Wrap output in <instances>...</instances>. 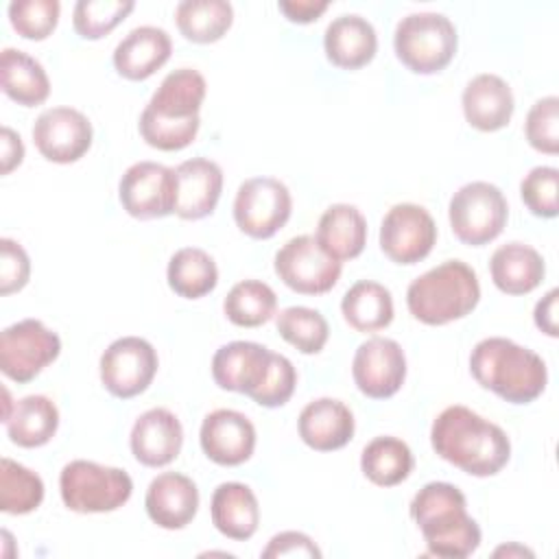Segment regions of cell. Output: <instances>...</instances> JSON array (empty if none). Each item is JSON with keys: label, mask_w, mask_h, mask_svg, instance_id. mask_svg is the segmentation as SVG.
<instances>
[{"label": "cell", "mask_w": 559, "mask_h": 559, "mask_svg": "<svg viewBox=\"0 0 559 559\" xmlns=\"http://www.w3.org/2000/svg\"><path fill=\"white\" fill-rule=\"evenodd\" d=\"M135 4L131 0H79L72 13V26L83 39L109 35Z\"/></svg>", "instance_id": "74e56055"}, {"label": "cell", "mask_w": 559, "mask_h": 559, "mask_svg": "<svg viewBox=\"0 0 559 559\" xmlns=\"http://www.w3.org/2000/svg\"><path fill=\"white\" fill-rule=\"evenodd\" d=\"M59 11L61 4L57 0H13L9 4V22L20 37L41 41L57 28Z\"/></svg>", "instance_id": "f35d334b"}, {"label": "cell", "mask_w": 559, "mask_h": 559, "mask_svg": "<svg viewBox=\"0 0 559 559\" xmlns=\"http://www.w3.org/2000/svg\"><path fill=\"white\" fill-rule=\"evenodd\" d=\"M92 122L72 107H50L33 124V142L41 157L55 164H72L92 146Z\"/></svg>", "instance_id": "2e32d148"}, {"label": "cell", "mask_w": 559, "mask_h": 559, "mask_svg": "<svg viewBox=\"0 0 559 559\" xmlns=\"http://www.w3.org/2000/svg\"><path fill=\"white\" fill-rule=\"evenodd\" d=\"M7 435L20 448L46 445L59 428V411L46 395H26L13 404Z\"/></svg>", "instance_id": "f546056e"}, {"label": "cell", "mask_w": 559, "mask_h": 559, "mask_svg": "<svg viewBox=\"0 0 559 559\" xmlns=\"http://www.w3.org/2000/svg\"><path fill=\"white\" fill-rule=\"evenodd\" d=\"M273 352L253 341H231L216 349L212 358V378L214 382L234 393L253 395L262 384Z\"/></svg>", "instance_id": "ac0fdd59"}, {"label": "cell", "mask_w": 559, "mask_h": 559, "mask_svg": "<svg viewBox=\"0 0 559 559\" xmlns=\"http://www.w3.org/2000/svg\"><path fill=\"white\" fill-rule=\"evenodd\" d=\"M432 450L469 476H493L511 459V441L507 432L474 413L454 404L443 408L430 428Z\"/></svg>", "instance_id": "6da1fadb"}, {"label": "cell", "mask_w": 559, "mask_h": 559, "mask_svg": "<svg viewBox=\"0 0 559 559\" xmlns=\"http://www.w3.org/2000/svg\"><path fill=\"white\" fill-rule=\"evenodd\" d=\"M557 297H559V290L557 288H550L537 304H535V312H533V319H535V325L548 334V336H557L559 334V328H557Z\"/></svg>", "instance_id": "7dc6e473"}, {"label": "cell", "mask_w": 559, "mask_h": 559, "mask_svg": "<svg viewBox=\"0 0 559 559\" xmlns=\"http://www.w3.org/2000/svg\"><path fill=\"white\" fill-rule=\"evenodd\" d=\"M290 212V190L275 177H251L242 181L234 199L238 229L255 240L275 236L288 223Z\"/></svg>", "instance_id": "9c48e42d"}, {"label": "cell", "mask_w": 559, "mask_h": 559, "mask_svg": "<svg viewBox=\"0 0 559 559\" xmlns=\"http://www.w3.org/2000/svg\"><path fill=\"white\" fill-rule=\"evenodd\" d=\"M277 7L286 15V20L297 22V24H310L328 11L330 2H325V0H280Z\"/></svg>", "instance_id": "f6af8a7d"}, {"label": "cell", "mask_w": 559, "mask_h": 559, "mask_svg": "<svg viewBox=\"0 0 559 559\" xmlns=\"http://www.w3.org/2000/svg\"><path fill=\"white\" fill-rule=\"evenodd\" d=\"M212 524L229 539L247 542L260 524V504L255 493L245 483H221L210 502Z\"/></svg>", "instance_id": "484cf974"}, {"label": "cell", "mask_w": 559, "mask_h": 559, "mask_svg": "<svg viewBox=\"0 0 559 559\" xmlns=\"http://www.w3.org/2000/svg\"><path fill=\"white\" fill-rule=\"evenodd\" d=\"M341 312L356 332H378L393 321V297L386 286L360 280L343 295Z\"/></svg>", "instance_id": "4dcf8cb0"}, {"label": "cell", "mask_w": 559, "mask_h": 559, "mask_svg": "<svg viewBox=\"0 0 559 559\" xmlns=\"http://www.w3.org/2000/svg\"><path fill=\"white\" fill-rule=\"evenodd\" d=\"M559 170L555 166H535L520 183V197L531 214L555 218L559 214Z\"/></svg>", "instance_id": "ab89813d"}, {"label": "cell", "mask_w": 559, "mask_h": 559, "mask_svg": "<svg viewBox=\"0 0 559 559\" xmlns=\"http://www.w3.org/2000/svg\"><path fill=\"white\" fill-rule=\"evenodd\" d=\"M223 310L234 325L258 328L273 319L277 310V297L269 284L260 280H242L227 293Z\"/></svg>", "instance_id": "e575fe53"}, {"label": "cell", "mask_w": 559, "mask_h": 559, "mask_svg": "<svg viewBox=\"0 0 559 559\" xmlns=\"http://www.w3.org/2000/svg\"><path fill=\"white\" fill-rule=\"evenodd\" d=\"M173 52L170 35L157 26H138L114 50V68L129 81H144L155 74Z\"/></svg>", "instance_id": "cb8c5ba5"}, {"label": "cell", "mask_w": 559, "mask_h": 559, "mask_svg": "<svg viewBox=\"0 0 559 559\" xmlns=\"http://www.w3.org/2000/svg\"><path fill=\"white\" fill-rule=\"evenodd\" d=\"M325 57L343 70H358L367 66L378 50V35L371 22L360 15L334 17L323 35Z\"/></svg>", "instance_id": "d4e9b609"}, {"label": "cell", "mask_w": 559, "mask_h": 559, "mask_svg": "<svg viewBox=\"0 0 559 559\" xmlns=\"http://www.w3.org/2000/svg\"><path fill=\"white\" fill-rule=\"evenodd\" d=\"M352 376L358 391L371 400L395 395L406 378V356L402 345L384 336L367 338L354 354Z\"/></svg>", "instance_id": "9a60e30c"}, {"label": "cell", "mask_w": 559, "mask_h": 559, "mask_svg": "<svg viewBox=\"0 0 559 559\" xmlns=\"http://www.w3.org/2000/svg\"><path fill=\"white\" fill-rule=\"evenodd\" d=\"M199 441L210 461L234 467L251 459L255 450V428L247 415L231 408H216L203 417Z\"/></svg>", "instance_id": "e0dca14e"}, {"label": "cell", "mask_w": 559, "mask_h": 559, "mask_svg": "<svg viewBox=\"0 0 559 559\" xmlns=\"http://www.w3.org/2000/svg\"><path fill=\"white\" fill-rule=\"evenodd\" d=\"M474 380L511 404L537 400L548 382V369L539 354L504 336H489L474 345L469 356Z\"/></svg>", "instance_id": "277c9868"}, {"label": "cell", "mask_w": 559, "mask_h": 559, "mask_svg": "<svg viewBox=\"0 0 559 559\" xmlns=\"http://www.w3.org/2000/svg\"><path fill=\"white\" fill-rule=\"evenodd\" d=\"M100 382L118 400H129L148 389L159 360L155 347L140 336H120L100 356Z\"/></svg>", "instance_id": "7c38bea8"}, {"label": "cell", "mask_w": 559, "mask_h": 559, "mask_svg": "<svg viewBox=\"0 0 559 559\" xmlns=\"http://www.w3.org/2000/svg\"><path fill=\"white\" fill-rule=\"evenodd\" d=\"M437 242L430 212L417 203L393 205L380 225V249L395 264L421 262Z\"/></svg>", "instance_id": "5bb4252c"}, {"label": "cell", "mask_w": 559, "mask_h": 559, "mask_svg": "<svg viewBox=\"0 0 559 559\" xmlns=\"http://www.w3.org/2000/svg\"><path fill=\"white\" fill-rule=\"evenodd\" d=\"M179 33L194 44L218 41L234 22V9L225 0H183L175 9Z\"/></svg>", "instance_id": "836d02e7"}, {"label": "cell", "mask_w": 559, "mask_h": 559, "mask_svg": "<svg viewBox=\"0 0 559 559\" xmlns=\"http://www.w3.org/2000/svg\"><path fill=\"white\" fill-rule=\"evenodd\" d=\"M297 430L301 441L317 452L341 450L354 437V415L341 400L319 397L301 408Z\"/></svg>", "instance_id": "7402d4cb"}, {"label": "cell", "mask_w": 559, "mask_h": 559, "mask_svg": "<svg viewBox=\"0 0 559 559\" xmlns=\"http://www.w3.org/2000/svg\"><path fill=\"white\" fill-rule=\"evenodd\" d=\"M459 35L443 13H408L395 26L393 48L397 59L415 74L441 72L456 55Z\"/></svg>", "instance_id": "8992f818"}, {"label": "cell", "mask_w": 559, "mask_h": 559, "mask_svg": "<svg viewBox=\"0 0 559 559\" xmlns=\"http://www.w3.org/2000/svg\"><path fill=\"white\" fill-rule=\"evenodd\" d=\"M461 103L467 124L487 133L507 127L515 109L509 83L491 72L474 76L465 85Z\"/></svg>", "instance_id": "603a6c76"}, {"label": "cell", "mask_w": 559, "mask_h": 559, "mask_svg": "<svg viewBox=\"0 0 559 559\" xmlns=\"http://www.w3.org/2000/svg\"><path fill=\"white\" fill-rule=\"evenodd\" d=\"M411 448L397 437H376L360 454L362 474L378 487H395L413 472Z\"/></svg>", "instance_id": "d6a6232c"}, {"label": "cell", "mask_w": 559, "mask_h": 559, "mask_svg": "<svg viewBox=\"0 0 559 559\" xmlns=\"http://www.w3.org/2000/svg\"><path fill=\"white\" fill-rule=\"evenodd\" d=\"M146 515L166 531L186 528L199 509V489L192 478L179 472L155 476L144 496Z\"/></svg>", "instance_id": "d6986e66"}, {"label": "cell", "mask_w": 559, "mask_h": 559, "mask_svg": "<svg viewBox=\"0 0 559 559\" xmlns=\"http://www.w3.org/2000/svg\"><path fill=\"white\" fill-rule=\"evenodd\" d=\"M454 236L469 247H483L496 240L509 218V205L502 190L489 181L461 186L448 207Z\"/></svg>", "instance_id": "ba28073f"}, {"label": "cell", "mask_w": 559, "mask_h": 559, "mask_svg": "<svg viewBox=\"0 0 559 559\" xmlns=\"http://www.w3.org/2000/svg\"><path fill=\"white\" fill-rule=\"evenodd\" d=\"M44 500V480L33 469L11 459L0 461V511L24 515L35 511Z\"/></svg>", "instance_id": "d590c367"}, {"label": "cell", "mask_w": 559, "mask_h": 559, "mask_svg": "<svg viewBox=\"0 0 559 559\" xmlns=\"http://www.w3.org/2000/svg\"><path fill=\"white\" fill-rule=\"evenodd\" d=\"M411 518L435 557L465 559L480 546V526L467 513L463 491L450 483L424 485L411 500Z\"/></svg>", "instance_id": "3957f363"}, {"label": "cell", "mask_w": 559, "mask_h": 559, "mask_svg": "<svg viewBox=\"0 0 559 559\" xmlns=\"http://www.w3.org/2000/svg\"><path fill=\"white\" fill-rule=\"evenodd\" d=\"M2 92L22 107L41 105L50 94V81L44 66L17 48L0 52Z\"/></svg>", "instance_id": "f1b7e54d"}, {"label": "cell", "mask_w": 559, "mask_h": 559, "mask_svg": "<svg viewBox=\"0 0 559 559\" xmlns=\"http://www.w3.org/2000/svg\"><path fill=\"white\" fill-rule=\"evenodd\" d=\"M61 352V338L39 319H22L0 334V369L13 382H31Z\"/></svg>", "instance_id": "30bf717a"}, {"label": "cell", "mask_w": 559, "mask_h": 559, "mask_svg": "<svg viewBox=\"0 0 559 559\" xmlns=\"http://www.w3.org/2000/svg\"><path fill=\"white\" fill-rule=\"evenodd\" d=\"M168 286L183 299H201L218 284L214 258L199 247H183L173 253L166 269Z\"/></svg>", "instance_id": "1f68e13d"}, {"label": "cell", "mask_w": 559, "mask_h": 559, "mask_svg": "<svg viewBox=\"0 0 559 559\" xmlns=\"http://www.w3.org/2000/svg\"><path fill=\"white\" fill-rule=\"evenodd\" d=\"M489 273L496 288L504 295H526L542 284L546 264L537 249L513 240L493 251Z\"/></svg>", "instance_id": "4316f807"}, {"label": "cell", "mask_w": 559, "mask_h": 559, "mask_svg": "<svg viewBox=\"0 0 559 559\" xmlns=\"http://www.w3.org/2000/svg\"><path fill=\"white\" fill-rule=\"evenodd\" d=\"M317 242L334 260H354L367 245V221L356 205H330L317 225Z\"/></svg>", "instance_id": "83f0119b"}, {"label": "cell", "mask_w": 559, "mask_h": 559, "mask_svg": "<svg viewBox=\"0 0 559 559\" xmlns=\"http://www.w3.org/2000/svg\"><path fill=\"white\" fill-rule=\"evenodd\" d=\"M524 133L528 144L546 155L559 153V98L544 96L539 98L526 116Z\"/></svg>", "instance_id": "60d3db41"}, {"label": "cell", "mask_w": 559, "mask_h": 559, "mask_svg": "<svg viewBox=\"0 0 559 559\" xmlns=\"http://www.w3.org/2000/svg\"><path fill=\"white\" fill-rule=\"evenodd\" d=\"M295 386H297V371H295L293 362L286 356L273 352L269 371H266L262 384L258 386V391L251 395V400L260 406L277 408V406H284L293 397Z\"/></svg>", "instance_id": "b9f144b4"}, {"label": "cell", "mask_w": 559, "mask_h": 559, "mask_svg": "<svg viewBox=\"0 0 559 559\" xmlns=\"http://www.w3.org/2000/svg\"><path fill=\"white\" fill-rule=\"evenodd\" d=\"M31 277V260L24 247L11 238H0V295L22 290Z\"/></svg>", "instance_id": "7bdbcfd3"}, {"label": "cell", "mask_w": 559, "mask_h": 559, "mask_svg": "<svg viewBox=\"0 0 559 559\" xmlns=\"http://www.w3.org/2000/svg\"><path fill=\"white\" fill-rule=\"evenodd\" d=\"M0 173L9 175L13 168H17L24 159V144L22 138L11 129V127H2V138H0Z\"/></svg>", "instance_id": "bcb514c9"}, {"label": "cell", "mask_w": 559, "mask_h": 559, "mask_svg": "<svg viewBox=\"0 0 559 559\" xmlns=\"http://www.w3.org/2000/svg\"><path fill=\"white\" fill-rule=\"evenodd\" d=\"M277 332L301 354H319L330 336L325 317L306 306H290L277 314Z\"/></svg>", "instance_id": "8d00e7d4"}, {"label": "cell", "mask_w": 559, "mask_h": 559, "mask_svg": "<svg viewBox=\"0 0 559 559\" xmlns=\"http://www.w3.org/2000/svg\"><path fill=\"white\" fill-rule=\"evenodd\" d=\"M496 557H500V555H507V557H511V555H520V557H533V552L528 550V548H524V546H520V544H509V546H500V548H496V552H493Z\"/></svg>", "instance_id": "c3c4849f"}, {"label": "cell", "mask_w": 559, "mask_h": 559, "mask_svg": "<svg viewBox=\"0 0 559 559\" xmlns=\"http://www.w3.org/2000/svg\"><path fill=\"white\" fill-rule=\"evenodd\" d=\"M480 299L476 271L463 260H445L411 282L408 312L426 325H445L467 317Z\"/></svg>", "instance_id": "5b68a950"}, {"label": "cell", "mask_w": 559, "mask_h": 559, "mask_svg": "<svg viewBox=\"0 0 559 559\" xmlns=\"http://www.w3.org/2000/svg\"><path fill=\"white\" fill-rule=\"evenodd\" d=\"M59 491L63 504L74 513H109L127 504L133 480L120 467L76 459L63 465Z\"/></svg>", "instance_id": "52a82bcc"}, {"label": "cell", "mask_w": 559, "mask_h": 559, "mask_svg": "<svg viewBox=\"0 0 559 559\" xmlns=\"http://www.w3.org/2000/svg\"><path fill=\"white\" fill-rule=\"evenodd\" d=\"M122 210L140 221L164 218L175 212L177 177L175 168L157 162L131 164L118 183Z\"/></svg>", "instance_id": "4fadbf2b"}, {"label": "cell", "mask_w": 559, "mask_h": 559, "mask_svg": "<svg viewBox=\"0 0 559 559\" xmlns=\"http://www.w3.org/2000/svg\"><path fill=\"white\" fill-rule=\"evenodd\" d=\"M129 443L138 463L146 467H164L181 452V421L168 408H148L135 419Z\"/></svg>", "instance_id": "ffe728a7"}, {"label": "cell", "mask_w": 559, "mask_h": 559, "mask_svg": "<svg viewBox=\"0 0 559 559\" xmlns=\"http://www.w3.org/2000/svg\"><path fill=\"white\" fill-rule=\"evenodd\" d=\"M262 557L264 559H271V557H317L319 559L321 550L317 548L312 537H308L306 533L282 531L269 539L266 548L262 550Z\"/></svg>", "instance_id": "ee69618b"}, {"label": "cell", "mask_w": 559, "mask_h": 559, "mask_svg": "<svg viewBox=\"0 0 559 559\" xmlns=\"http://www.w3.org/2000/svg\"><path fill=\"white\" fill-rule=\"evenodd\" d=\"M207 83L194 68H179L164 76L140 116L142 140L159 151H181L194 142Z\"/></svg>", "instance_id": "7a4b0ae2"}, {"label": "cell", "mask_w": 559, "mask_h": 559, "mask_svg": "<svg viewBox=\"0 0 559 559\" xmlns=\"http://www.w3.org/2000/svg\"><path fill=\"white\" fill-rule=\"evenodd\" d=\"M277 277L299 295H323L341 277V262L323 251L314 236H295L275 253Z\"/></svg>", "instance_id": "8fae6325"}, {"label": "cell", "mask_w": 559, "mask_h": 559, "mask_svg": "<svg viewBox=\"0 0 559 559\" xmlns=\"http://www.w3.org/2000/svg\"><path fill=\"white\" fill-rule=\"evenodd\" d=\"M177 199L175 214L183 221H199L216 210L223 192V170L207 157H192L175 168Z\"/></svg>", "instance_id": "44dd1931"}]
</instances>
